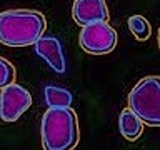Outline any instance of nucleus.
Here are the masks:
<instances>
[{"label":"nucleus","mask_w":160,"mask_h":150,"mask_svg":"<svg viewBox=\"0 0 160 150\" xmlns=\"http://www.w3.org/2000/svg\"><path fill=\"white\" fill-rule=\"evenodd\" d=\"M47 18L33 8H12L0 12V43L5 47L23 48L43 37Z\"/></svg>","instance_id":"nucleus-1"},{"label":"nucleus","mask_w":160,"mask_h":150,"mask_svg":"<svg viewBox=\"0 0 160 150\" xmlns=\"http://www.w3.org/2000/svg\"><path fill=\"white\" fill-rule=\"evenodd\" d=\"M43 150H73L80 140L78 117L72 107H48L40 123Z\"/></svg>","instance_id":"nucleus-2"},{"label":"nucleus","mask_w":160,"mask_h":150,"mask_svg":"<svg viewBox=\"0 0 160 150\" xmlns=\"http://www.w3.org/2000/svg\"><path fill=\"white\" fill-rule=\"evenodd\" d=\"M128 108L147 127L160 128V77L147 75L140 78L127 97Z\"/></svg>","instance_id":"nucleus-3"},{"label":"nucleus","mask_w":160,"mask_h":150,"mask_svg":"<svg viewBox=\"0 0 160 150\" xmlns=\"http://www.w3.org/2000/svg\"><path fill=\"white\" fill-rule=\"evenodd\" d=\"M118 37L113 27L108 22H97L85 25L80 30L78 43L83 52L90 55H107L117 47Z\"/></svg>","instance_id":"nucleus-4"},{"label":"nucleus","mask_w":160,"mask_h":150,"mask_svg":"<svg viewBox=\"0 0 160 150\" xmlns=\"http://www.w3.org/2000/svg\"><path fill=\"white\" fill-rule=\"evenodd\" d=\"M32 105V95L25 87L13 82L0 90V118L7 123L17 122Z\"/></svg>","instance_id":"nucleus-5"},{"label":"nucleus","mask_w":160,"mask_h":150,"mask_svg":"<svg viewBox=\"0 0 160 150\" xmlns=\"http://www.w3.org/2000/svg\"><path fill=\"white\" fill-rule=\"evenodd\" d=\"M72 17L75 23L82 27L97 22H108L110 13L107 0H75L72 5Z\"/></svg>","instance_id":"nucleus-6"},{"label":"nucleus","mask_w":160,"mask_h":150,"mask_svg":"<svg viewBox=\"0 0 160 150\" xmlns=\"http://www.w3.org/2000/svg\"><path fill=\"white\" fill-rule=\"evenodd\" d=\"M33 48H35V53L43 62H47V65L53 72L65 73L67 60H65V55H63V47L57 37H40L33 43Z\"/></svg>","instance_id":"nucleus-7"},{"label":"nucleus","mask_w":160,"mask_h":150,"mask_svg":"<svg viewBox=\"0 0 160 150\" xmlns=\"http://www.w3.org/2000/svg\"><path fill=\"white\" fill-rule=\"evenodd\" d=\"M118 128L125 140L135 142L143 132V122L128 107L123 108L118 115Z\"/></svg>","instance_id":"nucleus-8"},{"label":"nucleus","mask_w":160,"mask_h":150,"mask_svg":"<svg viewBox=\"0 0 160 150\" xmlns=\"http://www.w3.org/2000/svg\"><path fill=\"white\" fill-rule=\"evenodd\" d=\"M43 97L48 107H70L72 105V93L67 88L47 85L43 88Z\"/></svg>","instance_id":"nucleus-9"},{"label":"nucleus","mask_w":160,"mask_h":150,"mask_svg":"<svg viewBox=\"0 0 160 150\" xmlns=\"http://www.w3.org/2000/svg\"><path fill=\"white\" fill-rule=\"evenodd\" d=\"M127 23H128V28H130V32H132V35L138 40V42H145V40H148V37L152 35L150 22L143 17V15H132V17H128Z\"/></svg>","instance_id":"nucleus-10"},{"label":"nucleus","mask_w":160,"mask_h":150,"mask_svg":"<svg viewBox=\"0 0 160 150\" xmlns=\"http://www.w3.org/2000/svg\"><path fill=\"white\" fill-rule=\"evenodd\" d=\"M15 78H17V70H15L13 63L8 62L7 58L0 57V90L13 83Z\"/></svg>","instance_id":"nucleus-11"},{"label":"nucleus","mask_w":160,"mask_h":150,"mask_svg":"<svg viewBox=\"0 0 160 150\" xmlns=\"http://www.w3.org/2000/svg\"><path fill=\"white\" fill-rule=\"evenodd\" d=\"M157 43H158V48H160V28H158V33H157Z\"/></svg>","instance_id":"nucleus-12"}]
</instances>
